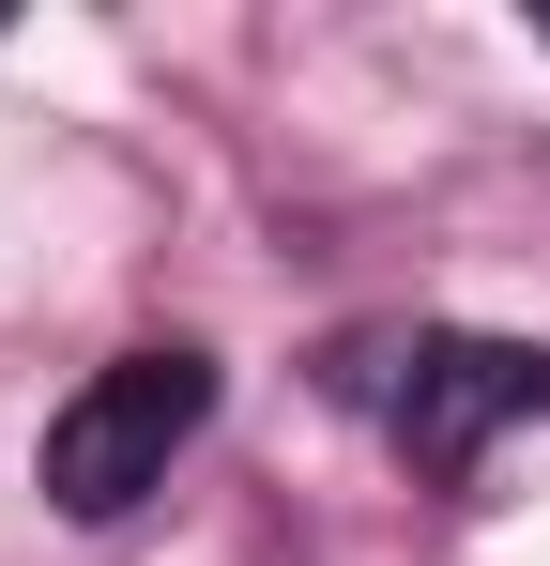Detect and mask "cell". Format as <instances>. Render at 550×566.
<instances>
[{
  "mask_svg": "<svg viewBox=\"0 0 550 566\" xmlns=\"http://www.w3.org/2000/svg\"><path fill=\"white\" fill-rule=\"evenodd\" d=\"M199 413H214V368L199 353H123V368H92L62 413H46V505L62 521H123L138 490H169V460L199 444Z\"/></svg>",
  "mask_w": 550,
  "mask_h": 566,
  "instance_id": "cell-1",
  "label": "cell"
},
{
  "mask_svg": "<svg viewBox=\"0 0 550 566\" xmlns=\"http://www.w3.org/2000/svg\"><path fill=\"white\" fill-rule=\"evenodd\" d=\"M520 413H550V353L536 337H429L398 368V460L429 490H458L489 460V429H520Z\"/></svg>",
  "mask_w": 550,
  "mask_h": 566,
  "instance_id": "cell-2",
  "label": "cell"
}]
</instances>
